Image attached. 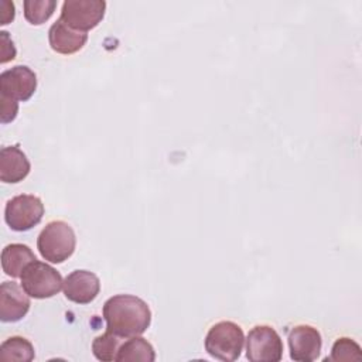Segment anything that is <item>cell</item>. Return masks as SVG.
<instances>
[{"label": "cell", "mask_w": 362, "mask_h": 362, "mask_svg": "<svg viewBox=\"0 0 362 362\" xmlns=\"http://www.w3.org/2000/svg\"><path fill=\"white\" fill-rule=\"evenodd\" d=\"M31 164L18 146H6L0 150V180L16 184L23 181L30 173Z\"/></svg>", "instance_id": "obj_13"}, {"label": "cell", "mask_w": 362, "mask_h": 362, "mask_svg": "<svg viewBox=\"0 0 362 362\" xmlns=\"http://www.w3.org/2000/svg\"><path fill=\"white\" fill-rule=\"evenodd\" d=\"M106 328L112 334L130 338L141 335L151 324L148 304L133 294H116L103 304Z\"/></svg>", "instance_id": "obj_1"}, {"label": "cell", "mask_w": 362, "mask_h": 362, "mask_svg": "<svg viewBox=\"0 0 362 362\" xmlns=\"http://www.w3.org/2000/svg\"><path fill=\"white\" fill-rule=\"evenodd\" d=\"M44 215L42 201L31 194L16 195L7 201L4 221L16 232H25L38 225Z\"/></svg>", "instance_id": "obj_5"}, {"label": "cell", "mask_w": 362, "mask_h": 362, "mask_svg": "<svg viewBox=\"0 0 362 362\" xmlns=\"http://www.w3.org/2000/svg\"><path fill=\"white\" fill-rule=\"evenodd\" d=\"M20 279L21 287L33 298L54 297L64 286L59 272L40 260H34L27 264Z\"/></svg>", "instance_id": "obj_4"}, {"label": "cell", "mask_w": 362, "mask_h": 362, "mask_svg": "<svg viewBox=\"0 0 362 362\" xmlns=\"http://www.w3.org/2000/svg\"><path fill=\"white\" fill-rule=\"evenodd\" d=\"M362 361V349L358 342H355L351 338L342 337L338 338L332 348H331V356L327 358V361Z\"/></svg>", "instance_id": "obj_19"}, {"label": "cell", "mask_w": 362, "mask_h": 362, "mask_svg": "<svg viewBox=\"0 0 362 362\" xmlns=\"http://www.w3.org/2000/svg\"><path fill=\"white\" fill-rule=\"evenodd\" d=\"M88 41V34L68 27L62 20H57L48 30V42L51 48L64 55L75 54Z\"/></svg>", "instance_id": "obj_12"}, {"label": "cell", "mask_w": 362, "mask_h": 362, "mask_svg": "<svg viewBox=\"0 0 362 362\" xmlns=\"http://www.w3.org/2000/svg\"><path fill=\"white\" fill-rule=\"evenodd\" d=\"M65 297L76 304L92 303L100 291L99 277L89 270H74L64 279Z\"/></svg>", "instance_id": "obj_10"}, {"label": "cell", "mask_w": 362, "mask_h": 362, "mask_svg": "<svg viewBox=\"0 0 362 362\" xmlns=\"http://www.w3.org/2000/svg\"><path fill=\"white\" fill-rule=\"evenodd\" d=\"M24 17L28 23L38 25L45 23L57 7L55 0H24Z\"/></svg>", "instance_id": "obj_18"}, {"label": "cell", "mask_w": 362, "mask_h": 362, "mask_svg": "<svg viewBox=\"0 0 362 362\" xmlns=\"http://www.w3.org/2000/svg\"><path fill=\"white\" fill-rule=\"evenodd\" d=\"M205 351L215 359L236 361L245 345V334L240 325L233 321H219L214 324L205 335Z\"/></svg>", "instance_id": "obj_3"}, {"label": "cell", "mask_w": 362, "mask_h": 362, "mask_svg": "<svg viewBox=\"0 0 362 362\" xmlns=\"http://www.w3.org/2000/svg\"><path fill=\"white\" fill-rule=\"evenodd\" d=\"M37 260L33 250L23 243L7 245L1 252V269L7 276L20 277L27 264Z\"/></svg>", "instance_id": "obj_14"}, {"label": "cell", "mask_w": 362, "mask_h": 362, "mask_svg": "<svg viewBox=\"0 0 362 362\" xmlns=\"http://www.w3.org/2000/svg\"><path fill=\"white\" fill-rule=\"evenodd\" d=\"M76 246L75 232L64 221L48 222L37 238V249L42 259L51 263H62L72 256Z\"/></svg>", "instance_id": "obj_2"}, {"label": "cell", "mask_w": 362, "mask_h": 362, "mask_svg": "<svg viewBox=\"0 0 362 362\" xmlns=\"http://www.w3.org/2000/svg\"><path fill=\"white\" fill-rule=\"evenodd\" d=\"M105 10V0H65L59 20L74 30L86 33L103 20Z\"/></svg>", "instance_id": "obj_7"}, {"label": "cell", "mask_w": 362, "mask_h": 362, "mask_svg": "<svg viewBox=\"0 0 362 362\" xmlns=\"http://www.w3.org/2000/svg\"><path fill=\"white\" fill-rule=\"evenodd\" d=\"M290 358L296 362L315 361L322 348V337L317 328L307 324L296 325L288 332Z\"/></svg>", "instance_id": "obj_9"}, {"label": "cell", "mask_w": 362, "mask_h": 362, "mask_svg": "<svg viewBox=\"0 0 362 362\" xmlns=\"http://www.w3.org/2000/svg\"><path fill=\"white\" fill-rule=\"evenodd\" d=\"M30 296L14 281H3L0 286V320L17 322L30 310Z\"/></svg>", "instance_id": "obj_11"}, {"label": "cell", "mask_w": 362, "mask_h": 362, "mask_svg": "<svg viewBox=\"0 0 362 362\" xmlns=\"http://www.w3.org/2000/svg\"><path fill=\"white\" fill-rule=\"evenodd\" d=\"M122 345V337L106 331L105 334L96 337L92 342V352L98 361L112 362L116 361L117 351Z\"/></svg>", "instance_id": "obj_17"}, {"label": "cell", "mask_w": 362, "mask_h": 362, "mask_svg": "<svg viewBox=\"0 0 362 362\" xmlns=\"http://www.w3.org/2000/svg\"><path fill=\"white\" fill-rule=\"evenodd\" d=\"M14 18V3L8 0L0 1V24H8Z\"/></svg>", "instance_id": "obj_22"}, {"label": "cell", "mask_w": 362, "mask_h": 362, "mask_svg": "<svg viewBox=\"0 0 362 362\" xmlns=\"http://www.w3.org/2000/svg\"><path fill=\"white\" fill-rule=\"evenodd\" d=\"M35 356L33 344L23 337H10L0 345L1 361L31 362Z\"/></svg>", "instance_id": "obj_16"}, {"label": "cell", "mask_w": 362, "mask_h": 362, "mask_svg": "<svg viewBox=\"0 0 362 362\" xmlns=\"http://www.w3.org/2000/svg\"><path fill=\"white\" fill-rule=\"evenodd\" d=\"M17 112L18 102L6 95H0V122L3 124L13 122L17 116Z\"/></svg>", "instance_id": "obj_20"}, {"label": "cell", "mask_w": 362, "mask_h": 362, "mask_svg": "<svg viewBox=\"0 0 362 362\" xmlns=\"http://www.w3.org/2000/svg\"><path fill=\"white\" fill-rule=\"evenodd\" d=\"M37 89V75L27 65H16L0 74V95L17 102L28 100Z\"/></svg>", "instance_id": "obj_8"}, {"label": "cell", "mask_w": 362, "mask_h": 362, "mask_svg": "<svg viewBox=\"0 0 362 362\" xmlns=\"http://www.w3.org/2000/svg\"><path fill=\"white\" fill-rule=\"evenodd\" d=\"M16 47L7 31H0V62L6 64L16 58Z\"/></svg>", "instance_id": "obj_21"}, {"label": "cell", "mask_w": 362, "mask_h": 362, "mask_svg": "<svg viewBox=\"0 0 362 362\" xmlns=\"http://www.w3.org/2000/svg\"><path fill=\"white\" fill-rule=\"evenodd\" d=\"M245 341L250 362H279L283 358V341L270 325L253 327Z\"/></svg>", "instance_id": "obj_6"}, {"label": "cell", "mask_w": 362, "mask_h": 362, "mask_svg": "<svg viewBox=\"0 0 362 362\" xmlns=\"http://www.w3.org/2000/svg\"><path fill=\"white\" fill-rule=\"evenodd\" d=\"M116 361L117 362H153L156 361V352L153 345L147 339L136 335L122 342L116 355Z\"/></svg>", "instance_id": "obj_15"}]
</instances>
